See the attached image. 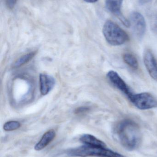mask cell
Returning a JSON list of instances; mask_svg holds the SVG:
<instances>
[{"mask_svg": "<svg viewBox=\"0 0 157 157\" xmlns=\"http://www.w3.org/2000/svg\"><path fill=\"white\" fill-rule=\"evenodd\" d=\"M116 132L120 143L125 149L132 151L139 146L141 130L135 122L129 119L123 120L117 125Z\"/></svg>", "mask_w": 157, "mask_h": 157, "instance_id": "1", "label": "cell"}, {"mask_svg": "<svg viewBox=\"0 0 157 157\" xmlns=\"http://www.w3.org/2000/svg\"><path fill=\"white\" fill-rule=\"evenodd\" d=\"M67 153L69 156L73 157H124L106 147L86 144L69 149Z\"/></svg>", "mask_w": 157, "mask_h": 157, "instance_id": "2", "label": "cell"}, {"mask_svg": "<svg viewBox=\"0 0 157 157\" xmlns=\"http://www.w3.org/2000/svg\"><path fill=\"white\" fill-rule=\"evenodd\" d=\"M102 31L107 42L112 46L123 45L129 40L127 33L111 20L106 21L103 26Z\"/></svg>", "mask_w": 157, "mask_h": 157, "instance_id": "3", "label": "cell"}, {"mask_svg": "<svg viewBox=\"0 0 157 157\" xmlns=\"http://www.w3.org/2000/svg\"><path fill=\"white\" fill-rule=\"evenodd\" d=\"M129 99L133 105L139 109L147 110L157 107V99L149 93L133 94Z\"/></svg>", "mask_w": 157, "mask_h": 157, "instance_id": "4", "label": "cell"}, {"mask_svg": "<svg viewBox=\"0 0 157 157\" xmlns=\"http://www.w3.org/2000/svg\"><path fill=\"white\" fill-rule=\"evenodd\" d=\"M129 21L137 37H143L146 29L145 20L143 15L138 12H132L130 15Z\"/></svg>", "mask_w": 157, "mask_h": 157, "instance_id": "5", "label": "cell"}, {"mask_svg": "<svg viewBox=\"0 0 157 157\" xmlns=\"http://www.w3.org/2000/svg\"><path fill=\"white\" fill-rule=\"evenodd\" d=\"M124 0H106L107 9L116 17L126 27L131 26L130 21L123 14L121 6Z\"/></svg>", "mask_w": 157, "mask_h": 157, "instance_id": "6", "label": "cell"}, {"mask_svg": "<svg viewBox=\"0 0 157 157\" xmlns=\"http://www.w3.org/2000/svg\"><path fill=\"white\" fill-rule=\"evenodd\" d=\"M107 76L112 84L124 93L128 97V98L133 95V93L131 92L128 85L116 72L113 71H109L107 74Z\"/></svg>", "mask_w": 157, "mask_h": 157, "instance_id": "7", "label": "cell"}, {"mask_svg": "<svg viewBox=\"0 0 157 157\" xmlns=\"http://www.w3.org/2000/svg\"><path fill=\"white\" fill-rule=\"evenodd\" d=\"M143 60L149 75L153 79L157 80V61L151 50L147 49L145 51Z\"/></svg>", "mask_w": 157, "mask_h": 157, "instance_id": "8", "label": "cell"}, {"mask_svg": "<svg viewBox=\"0 0 157 157\" xmlns=\"http://www.w3.org/2000/svg\"><path fill=\"white\" fill-rule=\"evenodd\" d=\"M40 91L42 95H46L52 90L55 85V79L50 75L41 74L40 75Z\"/></svg>", "mask_w": 157, "mask_h": 157, "instance_id": "9", "label": "cell"}, {"mask_svg": "<svg viewBox=\"0 0 157 157\" xmlns=\"http://www.w3.org/2000/svg\"><path fill=\"white\" fill-rule=\"evenodd\" d=\"M56 133L53 130H49L44 134L41 139L35 146V149L37 151H40L47 146L52 142L55 137Z\"/></svg>", "mask_w": 157, "mask_h": 157, "instance_id": "10", "label": "cell"}, {"mask_svg": "<svg viewBox=\"0 0 157 157\" xmlns=\"http://www.w3.org/2000/svg\"><path fill=\"white\" fill-rule=\"evenodd\" d=\"M80 142L88 145L106 147V145L104 142L90 134H84L80 137Z\"/></svg>", "mask_w": 157, "mask_h": 157, "instance_id": "11", "label": "cell"}, {"mask_svg": "<svg viewBox=\"0 0 157 157\" xmlns=\"http://www.w3.org/2000/svg\"><path fill=\"white\" fill-rule=\"evenodd\" d=\"M124 62L134 70H137L138 68V62L136 57L131 53H124L123 56Z\"/></svg>", "mask_w": 157, "mask_h": 157, "instance_id": "12", "label": "cell"}, {"mask_svg": "<svg viewBox=\"0 0 157 157\" xmlns=\"http://www.w3.org/2000/svg\"><path fill=\"white\" fill-rule=\"evenodd\" d=\"M35 54H36V52H32L22 56L15 63L14 66V67L18 68V67H19L22 65H24L30 61V60H31L34 57Z\"/></svg>", "mask_w": 157, "mask_h": 157, "instance_id": "13", "label": "cell"}, {"mask_svg": "<svg viewBox=\"0 0 157 157\" xmlns=\"http://www.w3.org/2000/svg\"><path fill=\"white\" fill-rule=\"evenodd\" d=\"M21 126V124L19 122L17 121H10L6 123L3 125L4 130L5 131H14L18 129Z\"/></svg>", "mask_w": 157, "mask_h": 157, "instance_id": "14", "label": "cell"}, {"mask_svg": "<svg viewBox=\"0 0 157 157\" xmlns=\"http://www.w3.org/2000/svg\"><path fill=\"white\" fill-rule=\"evenodd\" d=\"M17 0H6L7 7L10 9H13L14 7Z\"/></svg>", "mask_w": 157, "mask_h": 157, "instance_id": "15", "label": "cell"}, {"mask_svg": "<svg viewBox=\"0 0 157 157\" xmlns=\"http://www.w3.org/2000/svg\"><path fill=\"white\" fill-rule=\"evenodd\" d=\"M88 108H78V109H77L76 111V112L77 113H84L85 112L87 111L88 110Z\"/></svg>", "mask_w": 157, "mask_h": 157, "instance_id": "16", "label": "cell"}, {"mask_svg": "<svg viewBox=\"0 0 157 157\" xmlns=\"http://www.w3.org/2000/svg\"><path fill=\"white\" fill-rule=\"evenodd\" d=\"M152 0H139V2L141 4L144 5L150 2Z\"/></svg>", "mask_w": 157, "mask_h": 157, "instance_id": "17", "label": "cell"}, {"mask_svg": "<svg viewBox=\"0 0 157 157\" xmlns=\"http://www.w3.org/2000/svg\"><path fill=\"white\" fill-rule=\"evenodd\" d=\"M85 2H87L88 3H95L97 1H98V0H84Z\"/></svg>", "mask_w": 157, "mask_h": 157, "instance_id": "18", "label": "cell"}]
</instances>
